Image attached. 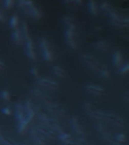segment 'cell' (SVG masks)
Segmentation results:
<instances>
[{"instance_id":"52a82bcc","label":"cell","mask_w":129,"mask_h":145,"mask_svg":"<svg viewBox=\"0 0 129 145\" xmlns=\"http://www.w3.org/2000/svg\"><path fill=\"white\" fill-rule=\"evenodd\" d=\"M37 83L42 87H45L52 90H55L58 89V83L52 79H46V78L39 79L37 81Z\"/></svg>"},{"instance_id":"4fadbf2b","label":"cell","mask_w":129,"mask_h":145,"mask_svg":"<svg viewBox=\"0 0 129 145\" xmlns=\"http://www.w3.org/2000/svg\"><path fill=\"white\" fill-rule=\"evenodd\" d=\"M52 71L54 73V74L55 76H57V77H61V78H64L66 76V73H65V70L60 66H57V65H55V66H53L52 68Z\"/></svg>"},{"instance_id":"d6986e66","label":"cell","mask_w":129,"mask_h":145,"mask_svg":"<svg viewBox=\"0 0 129 145\" xmlns=\"http://www.w3.org/2000/svg\"><path fill=\"white\" fill-rule=\"evenodd\" d=\"M30 73H31V75H32L33 77H35V78H36V79H38L39 77V70H38L37 67L33 66V67L30 70Z\"/></svg>"},{"instance_id":"e0dca14e","label":"cell","mask_w":129,"mask_h":145,"mask_svg":"<svg viewBox=\"0 0 129 145\" xmlns=\"http://www.w3.org/2000/svg\"><path fill=\"white\" fill-rule=\"evenodd\" d=\"M119 68H120L121 74H127L129 71V64L128 63H126L125 64L122 65Z\"/></svg>"},{"instance_id":"9a60e30c","label":"cell","mask_w":129,"mask_h":145,"mask_svg":"<svg viewBox=\"0 0 129 145\" xmlns=\"http://www.w3.org/2000/svg\"><path fill=\"white\" fill-rule=\"evenodd\" d=\"M96 47L97 48V49L101 50V51H103V52H106L108 50V44L106 42H103V41H100V42H97L96 43Z\"/></svg>"},{"instance_id":"5bb4252c","label":"cell","mask_w":129,"mask_h":145,"mask_svg":"<svg viewBox=\"0 0 129 145\" xmlns=\"http://www.w3.org/2000/svg\"><path fill=\"white\" fill-rule=\"evenodd\" d=\"M9 24H10V26L12 29H16L17 27H19V18L17 15H13L9 21Z\"/></svg>"},{"instance_id":"cb8c5ba5","label":"cell","mask_w":129,"mask_h":145,"mask_svg":"<svg viewBox=\"0 0 129 145\" xmlns=\"http://www.w3.org/2000/svg\"><path fill=\"white\" fill-rule=\"evenodd\" d=\"M4 67H5V64H4V63H3L2 61H0V70L4 69Z\"/></svg>"},{"instance_id":"ffe728a7","label":"cell","mask_w":129,"mask_h":145,"mask_svg":"<svg viewBox=\"0 0 129 145\" xmlns=\"http://www.w3.org/2000/svg\"><path fill=\"white\" fill-rule=\"evenodd\" d=\"M14 3V0H5V7L7 9L12 8Z\"/></svg>"},{"instance_id":"8992f818","label":"cell","mask_w":129,"mask_h":145,"mask_svg":"<svg viewBox=\"0 0 129 145\" xmlns=\"http://www.w3.org/2000/svg\"><path fill=\"white\" fill-rule=\"evenodd\" d=\"M82 59L83 61L94 70H97L100 72V70L103 69L101 68V64L100 62H98L97 60H95L94 57H91L89 55H84L82 57Z\"/></svg>"},{"instance_id":"7c38bea8","label":"cell","mask_w":129,"mask_h":145,"mask_svg":"<svg viewBox=\"0 0 129 145\" xmlns=\"http://www.w3.org/2000/svg\"><path fill=\"white\" fill-rule=\"evenodd\" d=\"M113 64L116 66V67L119 68L122 65V55L121 52H116L114 53L113 57Z\"/></svg>"},{"instance_id":"277c9868","label":"cell","mask_w":129,"mask_h":145,"mask_svg":"<svg viewBox=\"0 0 129 145\" xmlns=\"http://www.w3.org/2000/svg\"><path fill=\"white\" fill-rule=\"evenodd\" d=\"M106 14L110 17L111 22L115 26H119V27H125V26H128V18L123 17L122 15H120L116 12L113 8V7H112Z\"/></svg>"},{"instance_id":"6da1fadb","label":"cell","mask_w":129,"mask_h":145,"mask_svg":"<svg viewBox=\"0 0 129 145\" xmlns=\"http://www.w3.org/2000/svg\"><path fill=\"white\" fill-rule=\"evenodd\" d=\"M63 22L66 26V42L72 49L76 50L78 49V43L76 41V27L74 20L70 16H65L63 17Z\"/></svg>"},{"instance_id":"d4e9b609","label":"cell","mask_w":129,"mask_h":145,"mask_svg":"<svg viewBox=\"0 0 129 145\" xmlns=\"http://www.w3.org/2000/svg\"><path fill=\"white\" fill-rule=\"evenodd\" d=\"M75 2L77 5H78V4H81L82 2V0H75Z\"/></svg>"},{"instance_id":"44dd1931","label":"cell","mask_w":129,"mask_h":145,"mask_svg":"<svg viewBox=\"0 0 129 145\" xmlns=\"http://www.w3.org/2000/svg\"><path fill=\"white\" fill-rule=\"evenodd\" d=\"M62 2H63V3L64 5H69V6H71V5H73L76 4V2H75V0H63Z\"/></svg>"},{"instance_id":"603a6c76","label":"cell","mask_w":129,"mask_h":145,"mask_svg":"<svg viewBox=\"0 0 129 145\" xmlns=\"http://www.w3.org/2000/svg\"><path fill=\"white\" fill-rule=\"evenodd\" d=\"M4 21H5V15L0 9V22H4Z\"/></svg>"},{"instance_id":"3957f363","label":"cell","mask_w":129,"mask_h":145,"mask_svg":"<svg viewBox=\"0 0 129 145\" xmlns=\"http://www.w3.org/2000/svg\"><path fill=\"white\" fill-rule=\"evenodd\" d=\"M21 30L22 33L23 39L25 40V45H26V54L27 57L31 60H36V54L34 50V45L33 42L30 37L28 26L26 24V22H22Z\"/></svg>"},{"instance_id":"7402d4cb","label":"cell","mask_w":129,"mask_h":145,"mask_svg":"<svg viewBox=\"0 0 129 145\" xmlns=\"http://www.w3.org/2000/svg\"><path fill=\"white\" fill-rule=\"evenodd\" d=\"M2 112L5 115H10L12 113V110L9 107H4L2 110Z\"/></svg>"},{"instance_id":"8fae6325","label":"cell","mask_w":129,"mask_h":145,"mask_svg":"<svg viewBox=\"0 0 129 145\" xmlns=\"http://www.w3.org/2000/svg\"><path fill=\"white\" fill-rule=\"evenodd\" d=\"M32 91H33V92H32L33 94L35 96L38 97V98H39L40 99L43 100L44 101H45V102H47V103H51V102L49 101V96H48L47 94L43 92L42 90H39V89H35L32 90Z\"/></svg>"},{"instance_id":"ac0fdd59","label":"cell","mask_w":129,"mask_h":145,"mask_svg":"<svg viewBox=\"0 0 129 145\" xmlns=\"http://www.w3.org/2000/svg\"><path fill=\"white\" fill-rule=\"evenodd\" d=\"M99 73L101 74V76L102 77L105 78V79H110V72H109L107 70H106V69H102L101 70H100Z\"/></svg>"},{"instance_id":"5b68a950","label":"cell","mask_w":129,"mask_h":145,"mask_svg":"<svg viewBox=\"0 0 129 145\" xmlns=\"http://www.w3.org/2000/svg\"><path fill=\"white\" fill-rule=\"evenodd\" d=\"M39 45H40V49H41L42 55L43 58L46 61H52L54 59V54H53L51 45L48 40L44 37L41 38Z\"/></svg>"},{"instance_id":"ba28073f","label":"cell","mask_w":129,"mask_h":145,"mask_svg":"<svg viewBox=\"0 0 129 145\" xmlns=\"http://www.w3.org/2000/svg\"><path fill=\"white\" fill-rule=\"evenodd\" d=\"M86 90L91 94H95V95H103L104 94V89L102 87L97 85H88L86 86Z\"/></svg>"},{"instance_id":"30bf717a","label":"cell","mask_w":129,"mask_h":145,"mask_svg":"<svg viewBox=\"0 0 129 145\" xmlns=\"http://www.w3.org/2000/svg\"><path fill=\"white\" fill-rule=\"evenodd\" d=\"M12 38L16 45H21L22 41H23V36H22L21 30L19 27L13 30Z\"/></svg>"},{"instance_id":"9c48e42d","label":"cell","mask_w":129,"mask_h":145,"mask_svg":"<svg viewBox=\"0 0 129 145\" xmlns=\"http://www.w3.org/2000/svg\"><path fill=\"white\" fill-rule=\"evenodd\" d=\"M88 10V12L93 15V16H97L99 14V7L97 6L96 0H88V4H87Z\"/></svg>"},{"instance_id":"2e32d148","label":"cell","mask_w":129,"mask_h":145,"mask_svg":"<svg viewBox=\"0 0 129 145\" xmlns=\"http://www.w3.org/2000/svg\"><path fill=\"white\" fill-rule=\"evenodd\" d=\"M1 98L3 99L4 101H10L11 100V94L6 90L2 91L0 94Z\"/></svg>"},{"instance_id":"7a4b0ae2","label":"cell","mask_w":129,"mask_h":145,"mask_svg":"<svg viewBox=\"0 0 129 145\" xmlns=\"http://www.w3.org/2000/svg\"><path fill=\"white\" fill-rule=\"evenodd\" d=\"M18 6L24 14L27 16L36 20L41 19L42 12L33 0H18Z\"/></svg>"}]
</instances>
